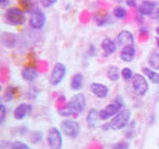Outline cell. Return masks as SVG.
<instances>
[{
  "label": "cell",
  "mask_w": 159,
  "mask_h": 149,
  "mask_svg": "<svg viewBox=\"0 0 159 149\" xmlns=\"http://www.w3.org/2000/svg\"><path fill=\"white\" fill-rule=\"evenodd\" d=\"M89 48H91V52H88V53H91V55H94V53H96V47L92 45Z\"/></svg>",
  "instance_id": "cell-32"
},
{
  "label": "cell",
  "mask_w": 159,
  "mask_h": 149,
  "mask_svg": "<svg viewBox=\"0 0 159 149\" xmlns=\"http://www.w3.org/2000/svg\"><path fill=\"white\" fill-rule=\"evenodd\" d=\"M149 67L153 70H159V52H152L148 57Z\"/></svg>",
  "instance_id": "cell-21"
},
{
  "label": "cell",
  "mask_w": 159,
  "mask_h": 149,
  "mask_svg": "<svg viewBox=\"0 0 159 149\" xmlns=\"http://www.w3.org/2000/svg\"><path fill=\"white\" fill-rule=\"evenodd\" d=\"M66 72H67L66 66L62 62H56L53 65L52 71H51V74H50V79H48L50 84L51 86H55V87L58 86L63 81V78L66 76Z\"/></svg>",
  "instance_id": "cell-6"
},
{
  "label": "cell",
  "mask_w": 159,
  "mask_h": 149,
  "mask_svg": "<svg viewBox=\"0 0 159 149\" xmlns=\"http://www.w3.org/2000/svg\"><path fill=\"white\" fill-rule=\"evenodd\" d=\"M56 2H57V0H40V4L43 7H50V6L55 5Z\"/></svg>",
  "instance_id": "cell-30"
},
{
  "label": "cell",
  "mask_w": 159,
  "mask_h": 149,
  "mask_svg": "<svg viewBox=\"0 0 159 149\" xmlns=\"http://www.w3.org/2000/svg\"><path fill=\"white\" fill-rule=\"evenodd\" d=\"M125 4H127V6H129V7H137V6H138L137 0H125Z\"/></svg>",
  "instance_id": "cell-31"
},
{
  "label": "cell",
  "mask_w": 159,
  "mask_h": 149,
  "mask_svg": "<svg viewBox=\"0 0 159 149\" xmlns=\"http://www.w3.org/2000/svg\"><path fill=\"white\" fill-rule=\"evenodd\" d=\"M139 14L143 16H149L152 19H159V2L157 1H150V0H144L140 2L138 7Z\"/></svg>",
  "instance_id": "cell-4"
},
{
  "label": "cell",
  "mask_w": 159,
  "mask_h": 149,
  "mask_svg": "<svg viewBox=\"0 0 159 149\" xmlns=\"http://www.w3.org/2000/svg\"><path fill=\"white\" fill-rule=\"evenodd\" d=\"M30 26L34 30H41L46 24V15L40 7H34L30 15Z\"/></svg>",
  "instance_id": "cell-9"
},
{
  "label": "cell",
  "mask_w": 159,
  "mask_h": 149,
  "mask_svg": "<svg viewBox=\"0 0 159 149\" xmlns=\"http://www.w3.org/2000/svg\"><path fill=\"white\" fill-rule=\"evenodd\" d=\"M117 45L120 47H127V46H134V36L130 31L123 30L118 34L117 36Z\"/></svg>",
  "instance_id": "cell-11"
},
{
  "label": "cell",
  "mask_w": 159,
  "mask_h": 149,
  "mask_svg": "<svg viewBox=\"0 0 159 149\" xmlns=\"http://www.w3.org/2000/svg\"><path fill=\"white\" fill-rule=\"evenodd\" d=\"M15 98V91H14V88L12 87H9L6 91H5V93H4V99L5 101H12Z\"/></svg>",
  "instance_id": "cell-27"
},
{
  "label": "cell",
  "mask_w": 159,
  "mask_h": 149,
  "mask_svg": "<svg viewBox=\"0 0 159 149\" xmlns=\"http://www.w3.org/2000/svg\"><path fill=\"white\" fill-rule=\"evenodd\" d=\"M120 76L124 81H129V79H133L134 77V73H133V70L129 68V67H124L122 71H120Z\"/></svg>",
  "instance_id": "cell-24"
},
{
  "label": "cell",
  "mask_w": 159,
  "mask_h": 149,
  "mask_svg": "<svg viewBox=\"0 0 159 149\" xmlns=\"http://www.w3.org/2000/svg\"><path fill=\"white\" fill-rule=\"evenodd\" d=\"M89 89H91V92L97 97V98H106L107 96H108V92H109V89H108V87L106 86V84H103V83H99V82H93V83H91V86H89Z\"/></svg>",
  "instance_id": "cell-12"
},
{
  "label": "cell",
  "mask_w": 159,
  "mask_h": 149,
  "mask_svg": "<svg viewBox=\"0 0 159 149\" xmlns=\"http://www.w3.org/2000/svg\"><path fill=\"white\" fill-rule=\"evenodd\" d=\"M10 149H30V147L25 143V142H21V140H16L11 144V148Z\"/></svg>",
  "instance_id": "cell-26"
},
{
  "label": "cell",
  "mask_w": 159,
  "mask_h": 149,
  "mask_svg": "<svg viewBox=\"0 0 159 149\" xmlns=\"http://www.w3.org/2000/svg\"><path fill=\"white\" fill-rule=\"evenodd\" d=\"M0 112H1V117H0V123L2 124L5 122V117H6V107L5 104H0Z\"/></svg>",
  "instance_id": "cell-28"
},
{
  "label": "cell",
  "mask_w": 159,
  "mask_h": 149,
  "mask_svg": "<svg viewBox=\"0 0 159 149\" xmlns=\"http://www.w3.org/2000/svg\"><path fill=\"white\" fill-rule=\"evenodd\" d=\"M130 115H132L130 111L123 108V109H122L116 117H113V119L109 122L111 128H112L113 130H118V129L125 128V127L129 124V122H130Z\"/></svg>",
  "instance_id": "cell-5"
},
{
  "label": "cell",
  "mask_w": 159,
  "mask_h": 149,
  "mask_svg": "<svg viewBox=\"0 0 159 149\" xmlns=\"http://www.w3.org/2000/svg\"><path fill=\"white\" fill-rule=\"evenodd\" d=\"M122 109H123V101H122L120 97H118V98L116 99V102L107 104L103 109L99 111V117H101L102 120H107V119H109V118L116 117Z\"/></svg>",
  "instance_id": "cell-3"
},
{
  "label": "cell",
  "mask_w": 159,
  "mask_h": 149,
  "mask_svg": "<svg viewBox=\"0 0 159 149\" xmlns=\"http://www.w3.org/2000/svg\"><path fill=\"white\" fill-rule=\"evenodd\" d=\"M61 132L68 137V138H77L80 132H81V127L80 123L77 120L73 119H65L61 122Z\"/></svg>",
  "instance_id": "cell-7"
},
{
  "label": "cell",
  "mask_w": 159,
  "mask_h": 149,
  "mask_svg": "<svg viewBox=\"0 0 159 149\" xmlns=\"http://www.w3.org/2000/svg\"><path fill=\"white\" fill-rule=\"evenodd\" d=\"M113 15H114L116 19L122 20V19H124L127 16V10L124 7H122V6H116L114 10H113Z\"/></svg>",
  "instance_id": "cell-23"
},
{
  "label": "cell",
  "mask_w": 159,
  "mask_h": 149,
  "mask_svg": "<svg viewBox=\"0 0 159 149\" xmlns=\"http://www.w3.org/2000/svg\"><path fill=\"white\" fill-rule=\"evenodd\" d=\"M101 117H99V111L97 108H92L88 114H87V124L91 127V128H96L98 127L99 122H101Z\"/></svg>",
  "instance_id": "cell-17"
},
{
  "label": "cell",
  "mask_w": 159,
  "mask_h": 149,
  "mask_svg": "<svg viewBox=\"0 0 159 149\" xmlns=\"http://www.w3.org/2000/svg\"><path fill=\"white\" fill-rule=\"evenodd\" d=\"M82 86H83V74L77 72L71 78V88L73 91H80L82 88Z\"/></svg>",
  "instance_id": "cell-20"
},
{
  "label": "cell",
  "mask_w": 159,
  "mask_h": 149,
  "mask_svg": "<svg viewBox=\"0 0 159 149\" xmlns=\"http://www.w3.org/2000/svg\"><path fill=\"white\" fill-rule=\"evenodd\" d=\"M30 112H31V106H29L27 103H20V104L16 106V108L14 109V118H15L16 120H21V119H24Z\"/></svg>",
  "instance_id": "cell-15"
},
{
  "label": "cell",
  "mask_w": 159,
  "mask_h": 149,
  "mask_svg": "<svg viewBox=\"0 0 159 149\" xmlns=\"http://www.w3.org/2000/svg\"><path fill=\"white\" fill-rule=\"evenodd\" d=\"M66 104L70 107V109L72 112V115L77 117L81 113H83V111L86 108V96L82 92H78L75 96H72Z\"/></svg>",
  "instance_id": "cell-2"
},
{
  "label": "cell",
  "mask_w": 159,
  "mask_h": 149,
  "mask_svg": "<svg viewBox=\"0 0 159 149\" xmlns=\"http://www.w3.org/2000/svg\"><path fill=\"white\" fill-rule=\"evenodd\" d=\"M132 87L134 89V92L139 96H144L148 89H149V84H148V79L144 74L140 73H135L133 79H132Z\"/></svg>",
  "instance_id": "cell-10"
},
{
  "label": "cell",
  "mask_w": 159,
  "mask_h": 149,
  "mask_svg": "<svg viewBox=\"0 0 159 149\" xmlns=\"http://www.w3.org/2000/svg\"><path fill=\"white\" fill-rule=\"evenodd\" d=\"M6 1H7V0H0V4H1V6H4V5L6 4Z\"/></svg>",
  "instance_id": "cell-33"
},
{
  "label": "cell",
  "mask_w": 159,
  "mask_h": 149,
  "mask_svg": "<svg viewBox=\"0 0 159 149\" xmlns=\"http://www.w3.org/2000/svg\"><path fill=\"white\" fill-rule=\"evenodd\" d=\"M157 45H158V47H159V37L157 38Z\"/></svg>",
  "instance_id": "cell-35"
},
{
  "label": "cell",
  "mask_w": 159,
  "mask_h": 149,
  "mask_svg": "<svg viewBox=\"0 0 159 149\" xmlns=\"http://www.w3.org/2000/svg\"><path fill=\"white\" fill-rule=\"evenodd\" d=\"M142 71H143V74L147 77V79L149 82H152L154 84H159V73L155 70H153L150 67H143Z\"/></svg>",
  "instance_id": "cell-19"
},
{
  "label": "cell",
  "mask_w": 159,
  "mask_h": 149,
  "mask_svg": "<svg viewBox=\"0 0 159 149\" xmlns=\"http://www.w3.org/2000/svg\"><path fill=\"white\" fill-rule=\"evenodd\" d=\"M128 148H129L128 142H119L113 147V149H128Z\"/></svg>",
  "instance_id": "cell-29"
},
{
  "label": "cell",
  "mask_w": 159,
  "mask_h": 149,
  "mask_svg": "<svg viewBox=\"0 0 159 149\" xmlns=\"http://www.w3.org/2000/svg\"><path fill=\"white\" fill-rule=\"evenodd\" d=\"M120 60L124 62H132L135 57V48L134 46H127V47H122L120 52H119Z\"/></svg>",
  "instance_id": "cell-16"
},
{
  "label": "cell",
  "mask_w": 159,
  "mask_h": 149,
  "mask_svg": "<svg viewBox=\"0 0 159 149\" xmlns=\"http://www.w3.org/2000/svg\"><path fill=\"white\" fill-rule=\"evenodd\" d=\"M37 76H39V71H37V68H36L35 66H32V65L25 66V67L22 68V71H21V77H22V79L26 81V82H32V81H35V79L37 78Z\"/></svg>",
  "instance_id": "cell-13"
},
{
  "label": "cell",
  "mask_w": 159,
  "mask_h": 149,
  "mask_svg": "<svg viewBox=\"0 0 159 149\" xmlns=\"http://www.w3.org/2000/svg\"><path fill=\"white\" fill-rule=\"evenodd\" d=\"M47 144L50 149H61L63 145V139H62V132L61 129L52 127L47 132Z\"/></svg>",
  "instance_id": "cell-8"
},
{
  "label": "cell",
  "mask_w": 159,
  "mask_h": 149,
  "mask_svg": "<svg viewBox=\"0 0 159 149\" xmlns=\"http://www.w3.org/2000/svg\"><path fill=\"white\" fill-rule=\"evenodd\" d=\"M107 77H108L111 81H113V82L118 81V79H119V70H118V67H116V66H109V67L107 68Z\"/></svg>",
  "instance_id": "cell-22"
},
{
  "label": "cell",
  "mask_w": 159,
  "mask_h": 149,
  "mask_svg": "<svg viewBox=\"0 0 159 149\" xmlns=\"http://www.w3.org/2000/svg\"><path fill=\"white\" fill-rule=\"evenodd\" d=\"M4 19L6 21V24L9 25H14V26H19L22 25L25 22V12L21 7L19 6H11L5 11Z\"/></svg>",
  "instance_id": "cell-1"
},
{
  "label": "cell",
  "mask_w": 159,
  "mask_h": 149,
  "mask_svg": "<svg viewBox=\"0 0 159 149\" xmlns=\"http://www.w3.org/2000/svg\"><path fill=\"white\" fill-rule=\"evenodd\" d=\"M111 20V15L103 10V9H99L96 14H94V22L98 25V26H103L106 24H108Z\"/></svg>",
  "instance_id": "cell-18"
},
{
  "label": "cell",
  "mask_w": 159,
  "mask_h": 149,
  "mask_svg": "<svg viewBox=\"0 0 159 149\" xmlns=\"http://www.w3.org/2000/svg\"><path fill=\"white\" fill-rule=\"evenodd\" d=\"M155 32H157V35H159V26L155 29Z\"/></svg>",
  "instance_id": "cell-34"
},
{
  "label": "cell",
  "mask_w": 159,
  "mask_h": 149,
  "mask_svg": "<svg viewBox=\"0 0 159 149\" xmlns=\"http://www.w3.org/2000/svg\"><path fill=\"white\" fill-rule=\"evenodd\" d=\"M101 48L103 50V53L106 56H109L117 51V42L109 37H106L101 42Z\"/></svg>",
  "instance_id": "cell-14"
},
{
  "label": "cell",
  "mask_w": 159,
  "mask_h": 149,
  "mask_svg": "<svg viewBox=\"0 0 159 149\" xmlns=\"http://www.w3.org/2000/svg\"><path fill=\"white\" fill-rule=\"evenodd\" d=\"M19 7H21L24 11H32L31 10V1L30 0H19Z\"/></svg>",
  "instance_id": "cell-25"
}]
</instances>
